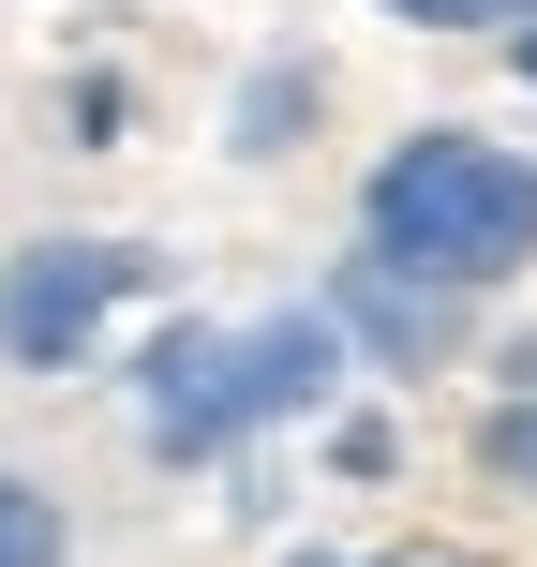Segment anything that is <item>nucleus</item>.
Masks as SVG:
<instances>
[{
    "mask_svg": "<svg viewBox=\"0 0 537 567\" xmlns=\"http://www.w3.org/2000/svg\"><path fill=\"white\" fill-rule=\"evenodd\" d=\"M329 329H359L373 359H448V343H463V299H448V284H419V269H389V255H343Z\"/></svg>",
    "mask_w": 537,
    "mask_h": 567,
    "instance_id": "obj_4",
    "label": "nucleus"
},
{
    "mask_svg": "<svg viewBox=\"0 0 537 567\" xmlns=\"http://www.w3.org/2000/svg\"><path fill=\"white\" fill-rule=\"evenodd\" d=\"M299 105H313L299 60H283V75H255V90H239V150H283V135H299Z\"/></svg>",
    "mask_w": 537,
    "mask_h": 567,
    "instance_id": "obj_5",
    "label": "nucleus"
},
{
    "mask_svg": "<svg viewBox=\"0 0 537 567\" xmlns=\"http://www.w3.org/2000/svg\"><path fill=\"white\" fill-rule=\"evenodd\" d=\"M523 75H537V16H523Z\"/></svg>",
    "mask_w": 537,
    "mask_h": 567,
    "instance_id": "obj_10",
    "label": "nucleus"
},
{
    "mask_svg": "<svg viewBox=\"0 0 537 567\" xmlns=\"http://www.w3.org/2000/svg\"><path fill=\"white\" fill-rule=\"evenodd\" d=\"M0 567H60V508L30 478H0Z\"/></svg>",
    "mask_w": 537,
    "mask_h": 567,
    "instance_id": "obj_6",
    "label": "nucleus"
},
{
    "mask_svg": "<svg viewBox=\"0 0 537 567\" xmlns=\"http://www.w3.org/2000/svg\"><path fill=\"white\" fill-rule=\"evenodd\" d=\"M389 16H419V30H493V16H537V0H389Z\"/></svg>",
    "mask_w": 537,
    "mask_h": 567,
    "instance_id": "obj_8",
    "label": "nucleus"
},
{
    "mask_svg": "<svg viewBox=\"0 0 537 567\" xmlns=\"http://www.w3.org/2000/svg\"><path fill=\"white\" fill-rule=\"evenodd\" d=\"M135 284H149L135 239H30V255L0 269V343H16V373H75L90 329H105Z\"/></svg>",
    "mask_w": 537,
    "mask_h": 567,
    "instance_id": "obj_3",
    "label": "nucleus"
},
{
    "mask_svg": "<svg viewBox=\"0 0 537 567\" xmlns=\"http://www.w3.org/2000/svg\"><path fill=\"white\" fill-rule=\"evenodd\" d=\"M329 373H343V329H329V313H269V329H239V343L179 329L165 359H149V433L195 463V449H225V433H255V419L329 403Z\"/></svg>",
    "mask_w": 537,
    "mask_h": 567,
    "instance_id": "obj_2",
    "label": "nucleus"
},
{
    "mask_svg": "<svg viewBox=\"0 0 537 567\" xmlns=\"http://www.w3.org/2000/svg\"><path fill=\"white\" fill-rule=\"evenodd\" d=\"M373 567H478V553H373Z\"/></svg>",
    "mask_w": 537,
    "mask_h": 567,
    "instance_id": "obj_9",
    "label": "nucleus"
},
{
    "mask_svg": "<svg viewBox=\"0 0 537 567\" xmlns=\"http://www.w3.org/2000/svg\"><path fill=\"white\" fill-rule=\"evenodd\" d=\"M478 463H493V478H523V493H537V403H508V419L478 433Z\"/></svg>",
    "mask_w": 537,
    "mask_h": 567,
    "instance_id": "obj_7",
    "label": "nucleus"
},
{
    "mask_svg": "<svg viewBox=\"0 0 537 567\" xmlns=\"http://www.w3.org/2000/svg\"><path fill=\"white\" fill-rule=\"evenodd\" d=\"M359 239L389 269L478 299V284H508L537 255V165L493 150V135H403L389 165H373V195H359Z\"/></svg>",
    "mask_w": 537,
    "mask_h": 567,
    "instance_id": "obj_1",
    "label": "nucleus"
}]
</instances>
